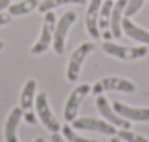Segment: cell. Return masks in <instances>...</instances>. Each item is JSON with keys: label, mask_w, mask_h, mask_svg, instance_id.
<instances>
[{"label": "cell", "mask_w": 149, "mask_h": 142, "mask_svg": "<svg viewBox=\"0 0 149 142\" xmlns=\"http://www.w3.org/2000/svg\"><path fill=\"white\" fill-rule=\"evenodd\" d=\"M35 108H37V114H38V119L41 120V123L45 126L47 130L53 132V133H57L61 126L58 123V120L54 117L51 108H50V104H48V98H47V94L45 92H40L35 98Z\"/></svg>", "instance_id": "6da1fadb"}, {"label": "cell", "mask_w": 149, "mask_h": 142, "mask_svg": "<svg viewBox=\"0 0 149 142\" xmlns=\"http://www.w3.org/2000/svg\"><path fill=\"white\" fill-rule=\"evenodd\" d=\"M94 95H100L105 91H121V92H134L136 87L132 81L118 78V76H108L104 79H100L94 88H91Z\"/></svg>", "instance_id": "7a4b0ae2"}, {"label": "cell", "mask_w": 149, "mask_h": 142, "mask_svg": "<svg viewBox=\"0 0 149 142\" xmlns=\"http://www.w3.org/2000/svg\"><path fill=\"white\" fill-rule=\"evenodd\" d=\"M95 48V45L92 43H84L81 44L76 50L73 51V54L70 56V60H69V64H67V70H66V76L70 82H74L78 81L79 78V73H81V67H82V63L84 60L86 59V56Z\"/></svg>", "instance_id": "3957f363"}, {"label": "cell", "mask_w": 149, "mask_h": 142, "mask_svg": "<svg viewBox=\"0 0 149 142\" xmlns=\"http://www.w3.org/2000/svg\"><path fill=\"white\" fill-rule=\"evenodd\" d=\"M74 21H76V13L70 10V12L63 13V16L58 19V22H56L54 35H53V47H54V51L57 54L64 53L66 35H67V31L70 29V27L74 24Z\"/></svg>", "instance_id": "277c9868"}, {"label": "cell", "mask_w": 149, "mask_h": 142, "mask_svg": "<svg viewBox=\"0 0 149 142\" xmlns=\"http://www.w3.org/2000/svg\"><path fill=\"white\" fill-rule=\"evenodd\" d=\"M102 48L107 54L118 57L121 60H136L140 57H145L148 54V47L142 45V47H124V45H118L114 44L111 41H105L102 44Z\"/></svg>", "instance_id": "5b68a950"}, {"label": "cell", "mask_w": 149, "mask_h": 142, "mask_svg": "<svg viewBox=\"0 0 149 142\" xmlns=\"http://www.w3.org/2000/svg\"><path fill=\"white\" fill-rule=\"evenodd\" d=\"M91 92V85L89 84H82L79 87H76L72 94L69 95L67 101H66V106H64V119L66 122H73L76 119V114H78V110L84 101V98Z\"/></svg>", "instance_id": "8992f818"}, {"label": "cell", "mask_w": 149, "mask_h": 142, "mask_svg": "<svg viewBox=\"0 0 149 142\" xmlns=\"http://www.w3.org/2000/svg\"><path fill=\"white\" fill-rule=\"evenodd\" d=\"M54 28H56V15L50 10L44 16V25H42L41 35H40L38 41L31 48L32 54H41L50 47V44L53 41V35H54Z\"/></svg>", "instance_id": "52a82bcc"}, {"label": "cell", "mask_w": 149, "mask_h": 142, "mask_svg": "<svg viewBox=\"0 0 149 142\" xmlns=\"http://www.w3.org/2000/svg\"><path fill=\"white\" fill-rule=\"evenodd\" d=\"M72 127L78 130H91V132H100L104 135H116L117 129L111 123H107L101 119H92V117H79L72 122Z\"/></svg>", "instance_id": "ba28073f"}, {"label": "cell", "mask_w": 149, "mask_h": 142, "mask_svg": "<svg viewBox=\"0 0 149 142\" xmlns=\"http://www.w3.org/2000/svg\"><path fill=\"white\" fill-rule=\"evenodd\" d=\"M97 107H98L100 113L102 114V117H104L108 123H111L113 126L120 127V129H130V122L126 120V119H123L121 116H118V114L114 111V108L108 104L107 98H105L104 95H101V94L97 97Z\"/></svg>", "instance_id": "9c48e42d"}, {"label": "cell", "mask_w": 149, "mask_h": 142, "mask_svg": "<svg viewBox=\"0 0 149 142\" xmlns=\"http://www.w3.org/2000/svg\"><path fill=\"white\" fill-rule=\"evenodd\" d=\"M114 111L126 120L133 122H149V108L148 107H130L120 101L113 103Z\"/></svg>", "instance_id": "30bf717a"}, {"label": "cell", "mask_w": 149, "mask_h": 142, "mask_svg": "<svg viewBox=\"0 0 149 142\" xmlns=\"http://www.w3.org/2000/svg\"><path fill=\"white\" fill-rule=\"evenodd\" d=\"M102 5V0H91L86 12V29L91 37L100 38V28H98V15Z\"/></svg>", "instance_id": "8fae6325"}, {"label": "cell", "mask_w": 149, "mask_h": 142, "mask_svg": "<svg viewBox=\"0 0 149 142\" xmlns=\"http://www.w3.org/2000/svg\"><path fill=\"white\" fill-rule=\"evenodd\" d=\"M121 29L126 32V35L127 37H130L132 40H134V41H137V43H142V44H145V45H149V31H146V29H143V28H140V27H137V25H134L132 21H130V18H123V21H121Z\"/></svg>", "instance_id": "7c38bea8"}, {"label": "cell", "mask_w": 149, "mask_h": 142, "mask_svg": "<svg viewBox=\"0 0 149 142\" xmlns=\"http://www.w3.org/2000/svg\"><path fill=\"white\" fill-rule=\"evenodd\" d=\"M129 0H117L114 3L113 10H111V19H110V31L113 37L120 38L121 37V21H123V13L127 6Z\"/></svg>", "instance_id": "4fadbf2b"}, {"label": "cell", "mask_w": 149, "mask_h": 142, "mask_svg": "<svg viewBox=\"0 0 149 142\" xmlns=\"http://www.w3.org/2000/svg\"><path fill=\"white\" fill-rule=\"evenodd\" d=\"M22 116H24V111H22L21 107H16L10 111V114L8 117V122H6V126H5V139H6V142H18L16 127H18Z\"/></svg>", "instance_id": "5bb4252c"}, {"label": "cell", "mask_w": 149, "mask_h": 142, "mask_svg": "<svg viewBox=\"0 0 149 142\" xmlns=\"http://www.w3.org/2000/svg\"><path fill=\"white\" fill-rule=\"evenodd\" d=\"M35 90H37V82L34 79L26 81L24 85L22 94H21V108L22 111H32L34 106V98H35Z\"/></svg>", "instance_id": "9a60e30c"}, {"label": "cell", "mask_w": 149, "mask_h": 142, "mask_svg": "<svg viewBox=\"0 0 149 142\" xmlns=\"http://www.w3.org/2000/svg\"><path fill=\"white\" fill-rule=\"evenodd\" d=\"M42 0H25V2L16 3V5H10L9 9V15L10 16H21V15H26L31 13L32 10H35V8L40 6V3Z\"/></svg>", "instance_id": "2e32d148"}, {"label": "cell", "mask_w": 149, "mask_h": 142, "mask_svg": "<svg viewBox=\"0 0 149 142\" xmlns=\"http://www.w3.org/2000/svg\"><path fill=\"white\" fill-rule=\"evenodd\" d=\"M114 2L113 0H105L101 5L100 15H98V28H102L104 31L110 28V19H111V10H113Z\"/></svg>", "instance_id": "e0dca14e"}, {"label": "cell", "mask_w": 149, "mask_h": 142, "mask_svg": "<svg viewBox=\"0 0 149 142\" xmlns=\"http://www.w3.org/2000/svg\"><path fill=\"white\" fill-rule=\"evenodd\" d=\"M85 2L86 0H42L38 6V10L41 13H47V12H50L54 8H58V6H64V5H70V3L84 5Z\"/></svg>", "instance_id": "ac0fdd59"}, {"label": "cell", "mask_w": 149, "mask_h": 142, "mask_svg": "<svg viewBox=\"0 0 149 142\" xmlns=\"http://www.w3.org/2000/svg\"><path fill=\"white\" fill-rule=\"evenodd\" d=\"M61 132H63V136L67 142H98L95 139H88V138H84V136L78 135L73 130V127H70L69 125L61 126Z\"/></svg>", "instance_id": "d6986e66"}, {"label": "cell", "mask_w": 149, "mask_h": 142, "mask_svg": "<svg viewBox=\"0 0 149 142\" xmlns=\"http://www.w3.org/2000/svg\"><path fill=\"white\" fill-rule=\"evenodd\" d=\"M117 136L124 141V142H149V139H146L145 136L139 135V133H134L129 129H121L117 132Z\"/></svg>", "instance_id": "ffe728a7"}, {"label": "cell", "mask_w": 149, "mask_h": 142, "mask_svg": "<svg viewBox=\"0 0 149 142\" xmlns=\"http://www.w3.org/2000/svg\"><path fill=\"white\" fill-rule=\"evenodd\" d=\"M143 3H145V0H129L127 6H126V9H124V15H126L127 18L133 16L134 13H137V12L140 10V8L143 6Z\"/></svg>", "instance_id": "44dd1931"}, {"label": "cell", "mask_w": 149, "mask_h": 142, "mask_svg": "<svg viewBox=\"0 0 149 142\" xmlns=\"http://www.w3.org/2000/svg\"><path fill=\"white\" fill-rule=\"evenodd\" d=\"M24 119H25V122L29 123V125H37V119H35L34 111H25V113H24Z\"/></svg>", "instance_id": "7402d4cb"}, {"label": "cell", "mask_w": 149, "mask_h": 142, "mask_svg": "<svg viewBox=\"0 0 149 142\" xmlns=\"http://www.w3.org/2000/svg\"><path fill=\"white\" fill-rule=\"evenodd\" d=\"M10 18H12V16L8 15V13H0V27L9 24V22H10Z\"/></svg>", "instance_id": "603a6c76"}, {"label": "cell", "mask_w": 149, "mask_h": 142, "mask_svg": "<svg viewBox=\"0 0 149 142\" xmlns=\"http://www.w3.org/2000/svg\"><path fill=\"white\" fill-rule=\"evenodd\" d=\"M10 6V0H0V12Z\"/></svg>", "instance_id": "cb8c5ba5"}, {"label": "cell", "mask_w": 149, "mask_h": 142, "mask_svg": "<svg viewBox=\"0 0 149 142\" xmlns=\"http://www.w3.org/2000/svg\"><path fill=\"white\" fill-rule=\"evenodd\" d=\"M51 141H53V142H67L66 139H63V138H61V136L58 135V132H57V133H53V135H51Z\"/></svg>", "instance_id": "d4e9b609"}, {"label": "cell", "mask_w": 149, "mask_h": 142, "mask_svg": "<svg viewBox=\"0 0 149 142\" xmlns=\"http://www.w3.org/2000/svg\"><path fill=\"white\" fill-rule=\"evenodd\" d=\"M102 38H104V40H107V41H108V40H111V38H113V34H111V31L105 29V31H104V34H102Z\"/></svg>", "instance_id": "484cf974"}, {"label": "cell", "mask_w": 149, "mask_h": 142, "mask_svg": "<svg viewBox=\"0 0 149 142\" xmlns=\"http://www.w3.org/2000/svg\"><path fill=\"white\" fill-rule=\"evenodd\" d=\"M110 142H124V141H121L120 138H111V141Z\"/></svg>", "instance_id": "4316f807"}, {"label": "cell", "mask_w": 149, "mask_h": 142, "mask_svg": "<svg viewBox=\"0 0 149 142\" xmlns=\"http://www.w3.org/2000/svg\"><path fill=\"white\" fill-rule=\"evenodd\" d=\"M35 142H44V138H37Z\"/></svg>", "instance_id": "83f0119b"}, {"label": "cell", "mask_w": 149, "mask_h": 142, "mask_svg": "<svg viewBox=\"0 0 149 142\" xmlns=\"http://www.w3.org/2000/svg\"><path fill=\"white\" fill-rule=\"evenodd\" d=\"M3 47H5V44H3V41H0V51L3 50Z\"/></svg>", "instance_id": "f1b7e54d"}]
</instances>
